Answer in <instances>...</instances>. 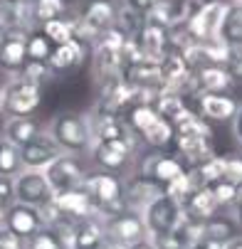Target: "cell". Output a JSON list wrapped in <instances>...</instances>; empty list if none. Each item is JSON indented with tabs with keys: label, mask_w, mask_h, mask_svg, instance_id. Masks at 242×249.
<instances>
[{
	"label": "cell",
	"mask_w": 242,
	"mask_h": 249,
	"mask_svg": "<svg viewBox=\"0 0 242 249\" xmlns=\"http://www.w3.org/2000/svg\"><path fill=\"white\" fill-rule=\"evenodd\" d=\"M52 141L59 146L62 153H69V156H89L92 151V121H89V114H82V111H62L57 114L50 126L45 128Z\"/></svg>",
	"instance_id": "cell-1"
},
{
	"label": "cell",
	"mask_w": 242,
	"mask_h": 249,
	"mask_svg": "<svg viewBox=\"0 0 242 249\" xmlns=\"http://www.w3.org/2000/svg\"><path fill=\"white\" fill-rule=\"evenodd\" d=\"M82 190L89 195V200L96 207V215L101 220H107L112 215H119L124 212V178L112 175V173H104V170H87L84 175V183Z\"/></svg>",
	"instance_id": "cell-2"
},
{
	"label": "cell",
	"mask_w": 242,
	"mask_h": 249,
	"mask_svg": "<svg viewBox=\"0 0 242 249\" xmlns=\"http://www.w3.org/2000/svg\"><path fill=\"white\" fill-rule=\"evenodd\" d=\"M42 104V87L27 82L25 77H10L0 87V114L5 119H25L35 116Z\"/></svg>",
	"instance_id": "cell-3"
},
{
	"label": "cell",
	"mask_w": 242,
	"mask_h": 249,
	"mask_svg": "<svg viewBox=\"0 0 242 249\" xmlns=\"http://www.w3.org/2000/svg\"><path fill=\"white\" fill-rule=\"evenodd\" d=\"M136 136L133 138H116V141H94L89 158L96 165V170L112 173V175H126L136 163Z\"/></svg>",
	"instance_id": "cell-4"
},
{
	"label": "cell",
	"mask_w": 242,
	"mask_h": 249,
	"mask_svg": "<svg viewBox=\"0 0 242 249\" xmlns=\"http://www.w3.org/2000/svg\"><path fill=\"white\" fill-rule=\"evenodd\" d=\"M225 13H227V3H225V0H205V3H200V8L183 22L188 37L193 42H200V45L218 42Z\"/></svg>",
	"instance_id": "cell-5"
},
{
	"label": "cell",
	"mask_w": 242,
	"mask_h": 249,
	"mask_svg": "<svg viewBox=\"0 0 242 249\" xmlns=\"http://www.w3.org/2000/svg\"><path fill=\"white\" fill-rule=\"evenodd\" d=\"M84 175H87V168H84L82 158L69 156V153H62L57 160H52L45 168V178H47V183H50L55 195L82 190Z\"/></svg>",
	"instance_id": "cell-6"
},
{
	"label": "cell",
	"mask_w": 242,
	"mask_h": 249,
	"mask_svg": "<svg viewBox=\"0 0 242 249\" xmlns=\"http://www.w3.org/2000/svg\"><path fill=\"white\" fill-rule=\"evenodd\" d=\"M141 217H144V225H146L149 234H161V232L176 230L186 220V212H183V205L176 197L163 193L141 212Z\"/></svg>",
	"instance_id": "cell-7"
},
{
	"label": "cell",
	"mask_w": 242,
	"mask_h": 249,
	"mask_svg": "<svg viewBox=\"0 0 242 249\" xmlns=\"http://www.w3.org/2000/svg\"><path fill=\"white\" fill-rule=\"evenodd\" d=\"M79 40H94L101 32L116 25V5L114 0H92L79 15Z\"/></svg>",
	"instance_id": "cell-8"
},
{
	"label": "cell",
	"mask_w": 242,
	"mask_h": 249,
	"mask_svg": "<svg viewBox=\"0 0 242 249\" xmlns=\"http://www.w3.org/2000/svg\"><path fill=\"white\" fill-rule=\"evenodd\" d=\"M55 193L45 178V170H20L15 175V202L30 205V207H42L52 202Z\"/></svg>",
	"instance_id": "cell-9"
},
{
	"label": "cell",
	"mask_w": 242,
	"mask_h": 249,
	"mask_svg": "<svg viewBox=\"0 0 242 249\" xmlns=\"http://www.w3.org/2000/svg\"><path fill=\"white\" fill-rule=\"evenodd\" d=\"M104 222V234H107V239H114L119 244H136V242H141L149 237V230L144 225V217L138 215V212H119V215H112L107 220H101Z\"/></svg>",
	"instance_id": "cell-10"
},
{
	"label": "cell",
	"mask_w": 242,
	"mask_h": 249,
	"mask_svg": "<svg viewBox=\"0 0 242 249\" xmlns=\"http://www.w3.org/2000/svg\"><path fill=\"white\" fill-rule=\"evenodd\" d=\"M163 193H166L163 185L153 183L151 178H146L141 173H136V175H131V178H126V180H124V195H121V200H124V207L129 212H138V215H141V212L158 195H163Z\"/></svg>",
	"instance_id": "cell-11"
},
{
	"label": "cell",
	"mask_w": 242,
	"mask_h": 249,
	"mask_svg": "<svg viewBox=\"0 0 242 249\" xmlns=\"http://www.w3.org/2000/svg\"><path fill=\"white\" fill-rule=\"evenodd\" d=\"M27 64V32L20 27H8L0 45V72L18 77Z\"/></svg>",
	"instance_id": "cell-12"
},
{
	"label": "cell",
	"mask_w": 242,
	"mask_h": 249,
	"mask_svg": "<svg viewBox=\"0 0 242 249\" xmlns=\"http://www.w3.org/2000/svg\"><path fill=\"white\" fill-rule=\"evenodd\" d=\"M186 170H188V165L183 163L181 156H168V153L156 151V153H149L141 160V170H138V173L151 178L153 183H158V185L166 188L168 183L176 180V178H181Z\"/></svg>",
	"instance_id": "cell-13"
},
{
	"label": "cell",
	"mask_w": 242,
	"mask_h": 249,
	"mask_svg": "<svg viewBox=\"0 0 242 249\" xmlns=\"http://www.w3.org/2000/svg\"><path fill=\"white\" fill-rule=\"evenodd\" d=\"M3 227H8L15 237H20L25 242L27 237H32L35 232H40L47 225H45L37 207H30V205H22V202H10L5 217H3Z\"/></svg>",
	"instance_id": "cell-14"
},
{
	"label": "cell",
	"mask_w": 242,
	"mask_h": 249,
	"mask_svg": "<svg viewBox=\"0 0 242 249\" xmlns=\"http://www.w3.org/2000/svg\"><path fill=\"white\" fill-rule=\"evenodd\" d=\"M59 156H62V151H59V146L52 141V136L47 131H42L37 138H32L30 143H25L20 148L22 170H45Z\"/></svg>",
	"instance_id": "cell-15"
},
{
	"label": "cell",
	"mask_w": 242,
	"mask_h": 249,
	"mask_svg": "<svg viewBox=\"0 0 242 249\" xmlns=\"http://www.w3.org/2000/svg\"><path fill=\"white\" fill-rule=\"evenodd\" d=\"M232 89V82L225 72L223 64H205L193 69L190 82H188V91H193L195 96L203 94H225Z\"/></svg>",
	"instance_id": "cell-16"
},
{
	"label": "cell",
	"mask_w": 242,
	"mask_h": 249,
	"mask_svg": "<svg viewBox=\"0 0 242 249\" xmlns=\"http://www.w3.org/2000/svg\"><path fill=\"white\" fill-rule=\"evenodd\" d=\"M158 72H161V84L163 89L168 91H183L188 89V82H190V67L188 62L183 59V54L176 50V52H166L161 59H158Z\"/></svg>",
	"instance_id": "cell-17"
},
{
	"label": "cell",
	"mask_w": 242,
	"mask_h": 249,
	"mask_svg": "<svg viewBox=\"0 0 242 249\" xmlns=\"http://www.w3.org/2000/svg\"><path fill=\"white\" fill-rule=\"evenodd\" d=\"M173 143H176L178 156L183 158V163L190 165V168H195L203 160H207L210 156H215L213 136H173Z\"/></svg>",
	"instance_id": "cell-18"
},
{
	"label": "cell",
	"mask_w": 242,
	"mask_h": 249,
	"mask_svg": "<svg viewBox=\"0 0 242 249\" xmlns=\"http://www.w3.org/2000/svg\"><path fill=\"white\" fill-rule=\"evenodd\" d=\"M52 202H55L57 210H59V217L72 220V222L96 215V207H94V202L89 200V195H87L84 190H72V193L55 195Z\"/></svg>",
	"instance_id": "cell-19"
},
{
	"label": "cell",
	"mask_w": 242,
	"mask_h": 249,
	"mask_svg": "<svg viewBox=\"0 0 242 249\" xmlns=\"http://www.w3.org/2000/svg\"><path fill=\"white\" fill-rule=\"evenodd\" d=\"M138 50L144 52L146 59H153L158 62L168 50H170V42H168V30L166 27H158V25H151V22H144V27L138 30L136 37H131Z\"/></svg>",
	"instance_id": "cell-20"
},
{
	"label": "cell",
	"mask_w": 242,
	"mask_h": 249,
	"mask_svg": "<svg viewBox=\"0 0 242 249\" xmlns=\"http://www.w3.org/2000/svg\"><path fill=\"white\" fill-rule=\"evenodd\" d=\"M198 104H200V116L205 121H215V124L232 121L237 114V106H240L227 94H203L198 96Z\"/></svg>",
	"instance_id": "cell-21"
},
{
	"label": "cell",
	"mask_w": 242,
	"mask_h": 249,
	"mask_svg": "<svg viewBox=\"0 0 242 249\" xmlns=\"http://www.w3.org/2000/svg\"><path fill=\"white\" fill-rule=\"evenodd\" d=\"M84 54H87V45L84 40H72V42H64V45H57L47 59V67L52 74H62V72H69L84 62Z\"/></svg>",
	"instance_id": "cell-22"
},
{
	"label": "cell",
	"mask_w": 242,
	"mask_h": 249,
	"mask_svg": "<svg viewBox=\"0 0 242 249\" xmlns=\"http://www.w3.org/2000/svg\"><path fill=\"white\" fill-rule=\"evenodd\" d=\"M92 121V138L94 141H116V138H133L126 119L119 114H89Z\"/></svg>",
	"instance_id": "cell-23"
},
{
	"label": "cell",
	"mask_w": 242,
	"mask_h": 249,
	"mask_svg": "<svg viewBox=\"0 0 242 249\" xmlns=\"http://www.w3.org/2000/svg\"><path fill=\"white\" fill-rule=\"evenodd\" d=\"M183 212H186V217H190V220H198V222H205V220H210L213 215H218V212L223 210L220 205H218V200H215V195L210 193V188L207 185H203V188H198L195 193H190L183 202Z\"/></svg>",
	"instance_id": "cell-24"
},
{
	"label": "cell",
	"mask_w": 242,
	"mask_h": 249,
	"mask_svg": "<svg viewBox=\"0 0 242 249\" xmlns=\"http://www.w3.org/2000/svg\"><path fill=\"white\" fill-rule=\"evenodd\" d=\"M42 124L35 119V116H25V119H5L3 126V138L10 141L13 146L22 148L25 143H30L32 138H37L42 133Z\"/></svg>",
	"instance_id": "cell-25"
},
{
	"label": "cell",
	"mask_w": 242,
	"mask_h": 249,
	"mask_svg": "<svg viewBox=\"0 0 242 249\" xmlns=\"http://www.w3.org/2000/svg\"><path fill=\"white\" fill-rule=\"evenodd\" d=\"M240 232V225L235 222L232 212L230 210H220L218 215H213L210 220L203 222V239H210V242H220L227 244L230 239H235Z\"/></svg>",
	"instance_id": "cell-26"
},
{
	"label": "cell",
	"mask_w": 242,
	"mask_h": 249,
	"mask_svg": "<svg viewBox=\"0 0 242 249\" xmlns=\"http://www.w3.org/2000/svg\"><path fill=\"white\" fill-rule=\"evenodd\" d=\"M74 234H77V247L79 249H99L101 242L107 239L104 234V222L99 215L84 217L74 222Z\"/></svg>",
	"instance_id": "cell-27"
},
{
	"label": "cell",
	"mask_w": 242,
	"mask_h": 249,
	"mask_svg": "<svg viewBox=\"0 0 242 249\" xmlns=\"http://www.w3.org/2000/svg\"><path fill=\"white\" fill-rule=\"evenodd\" d=\"M153 109H156V114H158L161 119H166V121L173 126V124H176V121L188 111V106H186V101H183V96H181L178 91L161 89L158 96L153 99Z\"/></svg>",
	"instance_id": "cell-28"
},
{
	"label": "cell",
	"mask_w": 242,
	"mask_h": 249,
	"mask_svg": "<svg viewBox=\"0 0 242 249\" xmlns=\"http://www.w3.org/2000/svg\"><path fill=\"white\" fill-rule=\"evenodd\" d=\"M173 136H176V131H173V126L166 121V119H156L146 131H141L136 136V141H141V143H146L149 148H153V151H163L166 146H170L173 143Z\"/></svg>",
	"instance_id": "cell-29"
},
{
	"label": "cell",
	"mask_w": 242,
	"mask_h": 249,
	"mask_svg": "<svg viewBox=\"0 0 242 249\" xmlns=\"http://www.w3.org/2000/svg\"><path fill=\"white\" fill-rule=\"evenodd\" d=\"M40 30L47 35L50 42H52L55 47H57V45H64V42H72V40L79 37V22L72 20V18H57V20H50V22H45Z\"/></svg>",
	"instance_id": "cell-30"
},
{
	"label": "cell",
	"mask_w": 242,
	"mask_h": 249,
	"mask_svg": "<svg viewBox=\"0 0 242 249\" xmlns=\"http://www.w3.org/2000/svg\"><path fill=\"white\" fill-rule=\"evenodd\" d=\"M220 42H225L227 47L242 45V5H227L220 25Z\"/></svg>",
	"instance_id": "cell-31"
},
{
	"label": "cell",
	"mask_w": 242,
	"mask_h": 249,
	"mask_svg": "<svg viewBox=\"0 0 242 249\" xmlns=\"http://www.w3.org/2000/svg\"><path fill=\"white\" fill-rule=\"evenodd\" d=\"M198 188H203V180H200V175H198V170L195 168H188L181 178H176L173 183H168L166 185V193L170 195V197H176L178 202H183L190 193H195Z\"/></svg>",
	"instance_id": "cell-32"
},
{
	"label": "cell",
	"mask_w": 242,
	"mask_h": 249,
	"mask_svg": "<svg viewBox=\"0 0 242 249\" xmlns=\"http://www.w3.org/2000/svg\"><path fill=\"white\" fill-rule=\"evenodd\" d=\"M55 45L42 30H32L27 32V62H47L52 54Z\"/></svg>",
	"instance_id": "cell-33"
},
{
	"label": "cell",
	"mask_w": 242,
	"mask_h": 249,
	"mask_svg": "<svg viewBox=\"0 0 242 249\" xmlns=\"http://www.w3.org/2000/svg\"><path fill=\"white\" fill-rule=\"evenodd\" d=\"M22 170V160H20V148L13 146L10 141H5L0 136V175L5 178H15Z\"/></svg>",
	"instance_id": "cell-34"
},
{
	"label": "cell",
	"mask_w": 242,
	"mask_h": 249,
	"mask_svg": "<svg viewBox=\"0 0 242 249\" xmlns=\"http://www.w3.org/2000/svg\"><path fill=\"white\" fill-rule=\"evenodd\" d=\"M32 8H35V20H37V25H45L50 20L64 18L67 0H35Z\"/></svg>",
	"instance_id": "cell-35"
},
{
	"label": "cell",
	"mask_w": 242,
	"mask_h": 249,
	"mask_svg": "<svg viewBox=\"0 0 242 249\" xmlns=\"http://www.w3.org/2000/svg\"><path fill=\"white\" fill-rule=\"evenodd\" d=\"M198 175L203 185H210V183H218L225 178V156H210L207 160H203L200 165H195Z\"/></svg>",
	"instance_id": "cell-36"
},
{
	"label": "cell",
	"mask_w": 242,
	"mask_h": 249,
	"mask_svg": "<svg viewBox=\"0 0 242 249\" xmlns=\"http://www.w3.org/2000/svg\"><path fill=\"white\" fill-rule=\"evenodd\" d=\"M153 249H188L190 242L186 239V234L181 232V227H176L173 232H161V234H149Z\"/></svg>",
	"instance_id": "cell-37"
},
{
	"label": "cell",
	"mask_w": 242,
	"mask_h": 249,
	"mask_svg": "<svg viewBox=\"0 0 242 249\" xmlns=\"http://www.w3.org/2000/svg\"><path fill=\"white\" fill-rule=\"evenodd\" d=\"M225 72L232 82V87H242V45H235V47H227V54H225Z\"/></svg>",
	"instance_id": "cell-38"
},
{
	"label": "cell",
	"mask_w": 242,
	"mask_h": 249,
	"mask_svg": "<svg viewBox=\"0 0 242 249\" xmlns=\"http://www.w3.org/2000/svg\"><path fill=\"white\" fill-rule=\"evenodd\" d=\"M210 188V193L215 195V200H218V205L223 207V210H230L232 207V202H235V195H237V185H232L230 180H218V183H210L207 185Z\"/></svg>",
	"instance_id": "cell-39"
},
{
	"label": "cell",
	"mask_w": 242,
	"mask_h": 249,
	"mask_svg": "<svg viewBox=\"0 0 242 249\" xmlns=\"http://www.w3.org/2000/svg\"><path fill=\"white\" fill-rule=\"evenodd\" d=\"M25 249H59L55 230L52 227H42L40 232H35L32 237L25 239Z\"/></svg>",
	"instance_id": "cell-40"
},
{
	"label": "cell",
	"mask_w": 242,
	"mask_h": 249,
	"mask_svg": "<svg viewBox=\"0 0 242 249\" xmlns=\"http://www.w3.org/2000/svg\"><path fill=\"white\" fill-rule=\"evenodd\" d=\"M50 74H52V72H50L47 62H27L18 77H25L27 82H35V84H40V87H42V82H45Z\"/></svg>",
	"instance_id": "cell-41"
},
{
	"label": "cell",
	"mask_w": 242,
	"mask_h": 249,
	"mask_svg": "<svg viewBox=\"0 0 242 249\" xmlns=\"http://www.w3.org/2000/svg\"><path fill=\"white\" fill-rule=\"evenodd\" d=\"M225 180L242 188V156H225Z\"/></svg>",
	"instance_id": "cell-42"
},
{
	"label": "cell",
	"mask_w": 242,
	"mask_h": 249,
	"mask_svg": "<svg viewBox=\"0 0 242 249\" xmlns=\"http://www.w3.org/2000/svg\"><path fill=\"white\" fill-rule=\"evenodd\" d=\"M0 249H25V242L15 237L8 227L0 225Z\"/></svg>",
	"instance_id": "cell-43"
},
{
	"label": "cell",
	"mask_w": 242,
	"mask_h": 249,
	"mask_svg": "<svg viewBox=\"0 0 242 249\" xmlns=\"http://www.w3.org/2000/svg\"><path fill=\"white\" fill-rule=\"evenodd\" d=\"M0 200H5V202H15V178H5V175H0Z\"/></svg>",
	"instance_id": "cell-44"
},
{
	"label": "cell",
	"mask_w": 242,
	"mask_h": 249,
	"mask_svg": "<svg viewBox=\"0 0 242 249\" xmlns=\"http://www.w3.org/2000/svg\"><path fill=\"white\" fill-rule=\"evenodd\" d=\"M124 5H129L131 10H136V13H141V15H146L151 8H153V3L156 0H121Z\"/></svg>",
	"instance_id": "cell-45"
},
{
	"label": "cell",
	"mask_w": 242,
	"mask_h": 249,
	"mask_svg": "<svg viewBox=\"0 0 242 249\" xmlns=\"http://www.w3.org/2000/svg\"><path fill=\"white\" fill-rule=\"evenodd\" d=\"M230 212H232L235 222H237V225L242 227V188H237V195H235V202H232Z\"/></svg>",
	"instance_id": "cell-46"
},
{
	"label": "cell",
	"mask_w": 242,
	"mask_h": 249,
	"mask_svg": "<svg viewBox=\"0 0 242 249\" xmlns=\"http://www.w3.org/2000/svg\"><path fill=\"white\" fill-rule=\"evenodd\" d=\"M232 133H235V138L242 143V106H237V114H235V119H232Z\"/></svg>",
	"instance_id": "cell-47"
},
{
	"label": "cell",
	"mask_w": 242,
	"mask_h": 249,
	"mask_svg": "<svg viewBox=\"0 0 242 249\" xmlns=\"http://www.w3.org/2000/svg\"><path fill=\"white\" fill-rule=\"evenodd\" d=\"M225 244H220V242H210V239H198L195 244H190L188 249H223Z\"/></svg>",
	"instance_id": "cell-48"
},
{
	"label": "cell",
	"mask_w": 242,
	"mask_h": 249,
	"mask_svg": "<svg viewBox=\"0 0 242 249\" xmlns=\"http://www.w3.org/2000/svg\"><path fill=\"white\" fill-rule=\"evenodd\" d=\"M99 249H129V247H126V244H119V242H114V239H104Z\"/></svg>",
	"instance_id": "cell-49"
},
{
	"label": "cell",
	"mask_w": 242,
	"mask_h": 249,
	"mask_svg": "<svg viewBox=\"0 0 242 249\" xmlns=\"http://www.w3.org/2000/svg\"><path fill=\"white\" fill-rule=\"evenodd\" d=\"M129 249H153V244H151V239L146 237V239H141V242H136V244H131Z\"/></svg>",
	"instance_id": "cell-50"
},
{
	"label": "cell",
	"mask_w": 242,
	"mask_h": 249,
	"mask_svg": "<svg viewBox=\"0 0 242 249\" xmlns=\"http://www.w3.org/2000/svg\"><path fill=\"white\" fill-rule=\"evenodd\" d=\"M223 249H242V237L237 234V237H235V239H230V242H227Z\"/></svg>",
	"instance_id": "cell-51"
},
{
	"label": "cell",
	"mask_w": 242,
	"mask_h": 249,
	"mask_svg": "<svg viewBox=\"0 0 242 249\" xmlns=\"http://www.w3.org/2000/svg\"><path fill=\"white\" fill-rule=\"evenodd\" d=\"M8 205H10V202L0 200V225H3V217H5V212H8Z\"/></svg>",
	"instance_id": "cell-52"
},
{
	"label": "cell",
	"mask_w": 242,
	"mask_h": 249,
	"mask_svg": "<svg viewBox=\"0 0 242 249\" xmlns=\"http://www.w3.org/2000/svg\"><path fill=\"white\" fill-rule=\"evenodd\" d=\"M5 30H8V27L0 25V45H3V40H5Z\"/></svg>",
	"instance_id": "cell-53"
},
{
	"label": "cell",
	"mask_w": 242,
	"mask_h": 249,
	"mask_svg": "<svg viewBox=\"0 0 242 249\" xmlns=\"http://www.w3.org/2000/svg\"><path fill=\"white\" fill-rule=\"evenodd\" d=\"M227 5H242V0H225Z\"/></svg>",
	"instance_id": "cell-54"
},
{
	"label": "cell",
	"mask_w": 242,
	"mask_h": 249,
	"mask_svg": "<svg viewBox=\"0 0 242 249\" xmlns=\"http://www.w3.org/2000/svg\"><path fill=\"white\" fill-rule=\"evenodd\" d=\"M10 3H35V0H10Z\"/></svg>",
	"instance_id": "cell-55"
},
{
	"label": "cell",
	"mask_w": 242,
	"mask_h": 249,
	"mask_svg": "<svg viewBox=\"0 0 242 249\" xmlns=\"http://www.w3.org/2000/svg\"><path fill=\"white\" fill-rule=\"evenodd\" d=\"M0 3H5V0H0Z\"/></svg>",
	"instance_id": "cell-56"
},
{
	"label": "cell",
	"mask_w": 242,
	"mask_h": 249,
	"mask_svg": "<svg viewBox=\"0 0 242 249\" xmlns=\"http://www.w3.org/2000/svg\"><path fill=\"white\" fill-rule=\"evenodd\" d=\"M0 5H3V3H0Z\"/></svg>",
	"instance_id": "cell-57"
}]
</instances>
